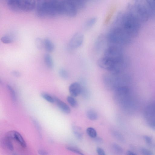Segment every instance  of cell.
Wrapping results in <instances>:
<instances>
[{
	"instance_id": "ac0fdd59",
	"label": "cell",
	"mask_w": 155,
	"mask_h": 155,
	"mask_svg": "<svg viewBox=\"0 0 155 155\" xmlns=\"http://www.w3.org/2000/svg\"><path fill=\"white\" fill-rule=\"evenodd\" d=\"M105 39L104 37L101 36L98 38L95 44V48L97 50L100 51L102 48L104 46Z\"/></svg>"
},
{
	"instance_id": "60d3db41",
	"label": "cell",
	"mask_w": 155,
	"mask_h": 155,
	"mask_svg": "<svg viewBox=\"0 0 155 155\" xmlns=\"http://www.w3.org/2000/svg\"><path fill=\"white\" fill-rule=\"evenodd\" d=\"M94 138H95V140L98 142H101L102 141V140L101 138L96 137Z\"/></svg>"
},
{
	"instance_id": "74e56055",
	"label": "cell",
	"mask_w": 155,
	"mask_h": 155,
	"mask_svg": "<svg viewBox=\"0 0 155 155\" xmlns=\"http://www.w3.org/2000/svg\"><path fill=\"white\" fill-rule=\"evenodd\" d=\"M39 154L42 155H45L48 154V153L46 151L42 150H39L38 151Z\"/></svg>"
},
{
	"instance_id": "52a82bcc",
	"label": "cell",
	"mask_w": 155,
	"mask_h": 155,
	"mask_svg": "<svg viewBox=\"0 0 155 155\" xmlns=\"http://www.w3.org/2000/svg\"><path fill=\"white\" fill-rule=\"evenodd\" d=\"M61 15L70 17L75 16L77 14V8L71 2L67 0H61Z\"/></svg>"
},
{
	"instance_id": "2e32d148",
	"label": "cell",
	"mask_w": 155,
	"mask_h": 155,
	"mask_svg": "<svg viewBox=\"0 0 155 155\" xmlns=\"http://www.w3.org/2000/svg\"><path fill=\"white\" fill-rule=\"evenodd\" d=\"M44 61L46 66L50 68L53 67V61L50 55L48 54H46L44 56Z\"/></svg>"
},
{
	"instance_id": "9a60e30c",
	"label": "cell",
	"mask_w": 155,
	"mask_h": 155,
	"mask_svg": "<svg viewBox=\"0 0 155 155\" xmlns=\"http://www.w3.org/2000/svg\"><path fill=\"white\" fill-rule=\"evenodd\" d=\"M44 47L45 50L48 52H52L54 48L53 44L48 38H45L44 40Z\"/></svg>"
},
{
	"instance_id": "ffe728a7",
	"label": "cell",
	"mask_w": 155,
	"mask_h": 155,
	"mask_svg": "<svg viewBox=\"0 0 155 155\" xmlns=\"http://www.w3.org/2000/svg\"><path fill=\"white\" fill-rule=\"evenodd\" d=\"M73 133L76 137L78 139H81L82 138V133L81 130L78 127L74 125L72 127Z\"/></svg>"
},
{
	"instance_id": "836d02e7",
	"label": "cell",
	"mask_w": 155,
	"mask_h": 155,
	"mask_svg": "<svg viewBox=\"0 0 155 155\" xmlns=\"http://www.w3.org/2000/svg\"><path fill=\"white\" fill-rule=\"evenodd\" d=\"M143 138L146 143L148 145H151L153 142V140L152 138L148 136L144 135L143 136Z\"/></svg>"
},
{
	"instance_id": "6da1fadb",
	"label": "cell",
	"mask_w": 155,
	"mask_h": 155,
	"mask_svg": "<svg viewBox=\"0 0 155 155\" xmlns=\"http://www.w3.org/2000/svg\"><path fill=\"white\" fill-rule=\"evenodd\" d=\"M141 24L127 11L118 14L115 22L114 26L120 28L130 36H132L139 32Z\"/></svg>"
},
{
	"instance_id": "8fae6325",
	"label": "cell",
	"mask_w": 155,
	"mask_h": 155,
	"mask_svg": "<svg viewBox=\"0 0 155 155\" xmlns=\"http://www.w3.org/2000/svg\"><path fill=\"white\" fill-rule=\"evenodd\" d=\"M84 39V36L82 34L78 33L75 34L70 40L69 47L73 49L79 48L82 45Z\"/></svg>"
},
{
	"instance_id": "4dcf8cb0",
	"label": "cell",
	"mask_w": 155,
	"mask_h": 155,
	"mask_svg": "<svg viewBox=\"0 0 155 155\" xmlns=\"http://www.w3.org/2000/svg\"><path fill=\"white\" fill-rule=\"evenodd\" d=\"M59 74L60 76L63 78H67L68 76V72L64 69H60L59 71Z\"/></svg>"
},
{
	"instance_id": "5b68a950",
	"label": "cell",
	"mask_w": 155,
	"mask_h": 155,
	"mask_svg": "<svg viewBox=\"0 0 155 155\" xmlns=\"http://www.w3.org/2000/svg\"><path fill=\"white\" fill-rule=\"evenodd\" d=\"M102 78L105 86L108 90H114L119 87L126 86L125 77L121 73L115 74L109 72L104 74Z\"/></svg>"
},
{
	"instance_id": "e575fe53",
	"label": "cell",
	"mask_w": 155,
	"mask_h": 155,
	"mask_svg": "<svg viewBox=\"0 0 155 155\" xmlns=\"http://www.w3.org/2000/svg\"><path fill=\"white\" fill-rule=\"evenodd\" d=\"M33 123L35 126V127L38 130V133L39 134V135L40 136H41V127L38 122L36 120L34 119L33 120Z\"/></svg>"
},
{
	"instance_id": "30bf717a",
	"label": "cell",
	"mask_w": 155,
	"mask_h": 155,
	"mask_svg": "<svg viewBox=\"0 0 155 155\" xmlns=\"http://www.w3.org/2000/svg\"><path fill=\"white\" fill-rule=\"evenodd\" d=\"M6 137L10 140H15L23 147L26 146V143L21 135L15 130H11L8 132L6 134Z\"/></svg>"
},
{
	"instance_id": "9c48e42d",
	"label": "cell",
	"mask_w": 155,
	"mask_h": 155,
	"mask_svg": "<svg viewBox=\"0 0 155 155\" xmlns=\"http://www.w3.org/2000/svg\"><path fill=\"white\" fill-rule=\"evenodd\" d=\"M144 115L147 124L155 121V101L147 106Z\"/></svg>"
},
{
	"instance_id": "cb8c5ba5",
	"label": "cell",
	"mask_w": 155,
	"mask_h": 155,
	"mask_svg": "<svg viewBox=\"0 0 155 155\" xmlns=\"http://www.w3.org/2000/svg\"><path fill=\"white\" fill-rule=\"evenodd\" d=\"M152 12L155 14V0H145Z\"/></svg>"
},
{
	"instance_id": "7c38bea8",
	"label": "cell",
	"mask_w": 155,
	"mask_h": 155,
	"mask_svg": "<svg viewBox=\"0 0 155 155\" xmlns=\"http://www.w3.org/2000/svg\"><path fill=\"white\" fill-rule=\"evenodd\" d=\"M69 91L71 96L74 97L78 96L81 93V84L77 82L71 84L69 87Z\"/></svg>"
},
{
	"instance_id": "f1b7e54d",
	"label": "cell",
	"mask_w": 155,
	"mask_h": 155,
	"mask_svg": "<svg viewBox=\"0 0 155 155\" xmlns=\"http://www.w3.org/2000/svg\"><path fill=\"white\" fill-rule=\"evenodd\" d=\"M7 88L9 91L12 101H15L16 100V95L15 92L13 88L9 85H8Z\"/></svg>"
},
{
	"instance_id": "484cf974",
	"label": "cell",
	"mask_w": 155,
	"mask_h": 155,
	"mask_svg": "<svg viewBox=\"0 0 155 155\" xmlns=\"http://www.w3.org/2000/svg\"><path fill=\"white\" fill-rule=\"evenodd\" d=\"M112 134L113 136L118 140L124 143L125 140L123 135L119 132L116 131H114L112 132Z\"/></svg>"
},
{
	"instance_id": "5bb4252c",
	"label": "cell",
	"mask_w": 155,
	"mask_h": 155,
	"mask_svg": "<svg viewBox=\"0 0 155 155\" xmlns=\"http://www.w3.org/2000/svg\"><path fill=\"white\" fill-rule=\"evenodd\" d=\"M11 140L6 137L3 138L1 142V144L2 147L9 150L13 151L14 147Z\"/></svg>"
},
{
	"instance_id": "ab89813d",
	"label": "cell",
	"mask_w": 155,
	"mask_h": 155,
	"mask_svg": "<svg viewBox=\"0 0 155 155\" xmlns=\"http://www.w3.org/2000/svg\"><path fill=\"white\" fill-rule=\"evenodd\" d=\"M127 154L128 155H136L137 154L136 153L130 150H128L127 151Z\"/></svg>"
},
{
	"instance_id": "f35d334b",
	"label": "cell",
	"mask_w": 155,
	"mask_h": 155,
	"mask_svg": "<svg viewBox=\"0 0 155 155\" xmlns=\"http://www.w3.org/2000/svg\"><path fill=\"white\" fill-rule=\"evenodd\" d=\"M12 73V74L15 77H19L20 76V73L17 71H13Z\"/></svg>"
},
{
	"instance_id": "1f68e13d",
	"label": "cell",
	"mask_w": 155,
	"mask_h": 155,
	"mask_svg": "<svg viewBox=\"0 0 155 155\" xmlns=\"http://www.w3.org/2000/svg\"><path fill=\"white\" fill-rule=\"evenodd\" d=\"M1 41L3 43L5 44H9L12 41L11 38L7 36L2 37L1 38Z\"/></svg>"
},
{
	"instance_id": "7402d4cb",
	"label": "cell",
	"mask_w": 155,
	"mask_h": 155,
	"mask_svg": "<svg viewBox=\"0 0 155 155\" xmlns=\"http://www.w3.org/2000/svg\"><path fill=\"white\" fill-rule=\"evenodd\" d=\"M86 132L87 135L91 138H94L97 136L96 130L92 127H88L86 129Z\"/></svg>"
},
{
	"instance_id": "d6986e66",
	"label": "cell",
	"mask_w": 155,
	"mask_h": 155,
	"mask_svg": "<svg viewBox=\"0 0 155 155\" xmlns=\"http://www.w3.org/2000/svg\"><path fill=\"white\" fill-rule=\"evenodd\" d=\"M86 115L87 118L91 120H95L98 118L97 113L92 109L88 110L87 112Z\"/></svg>"
},
{
	"instance_id": "8d00e7d4",
	"label": "cell",
	"mask_w": 155,
	"mask_h": 155,
	"mask_svg": "<svg viewBox=\"0 0 155 155\" xmlns=\"http://www.w3.org/2000/svg\"><path fill=\"white\" fill-rule=\"evenodd\" d=\"M147 124L150 128L155 131V121L150 122Z\"/></svg>"
},
{
	"instance_id": "d4e9b609",
	"label": "cell",
	"mask_w": 155,
	"mask_h": 155,
	"mask_svg": "<svg viewBox=\"0 0 155 155\" xmlns=\"http://www.w3.org/2000/svg\"><path fill=\"white\" fill-rule=\"evenodd\" d=\"M66 148L68 150L78 154L81 155H83L84 154L81 150L76 147L68 146H67Z\"/></svg>"
},
{
	"instance_id": "44dd1931",
	"label": "cell",
	"mask_w": 155,
	"mask_h": 155,
	"mask_svg": "<svg viewBox=\"0 0 155 155\" xmlns=\"http://www.w3.org/2000/svg\"><path fill=\"white\" fill-rule=\"evenodd\" d=\"M67 100L69 104L72 107H76L78 106V103L74 97L72 96H68Z\"/></svg>"
},
{
	"instance_id": "f546056e",
	"label": "cell",
	"mask_w": 155,
	"mask_h": 155,
	"mask_svg": "<svg viewBox=\"0 0 155 155\" xmlns=\"http://www.w3.org/2000/svg\"><path fill=\"white\" fill-rule=\"evenodd\" d=\"M112 147L113 150L117 153H122L123 151L122 147L118 144L116 143H114L112 144Z\"/></svg>"
},
{
	"instance_id": "603a6c76",
	"label": "cell",
	"mask_w": 155,
	"mask_h": 155,
	"mask_svg": "<svg viewBox=\"0 0 155 155\" xmlns=\"http://www.w3.org/2000/svg\"><path fill=\"white\" fill-rule=\"evenodd\" d=\"M41 96L43 98L50 103H53L55 102L54 97H52L47 93H42Z\"/></svg>"
},
{
	"instance_id": "277c9868",
	"label": "cell",
	"mask_w": 155,
	"mask_h": 155,
	"mask_svg": "<svg viewBox=\"0 0 155 155\" xmlns=\"http://www.w3.org/2000/svg\"><path fill=\"white\" fill-rule=\"evenodd\" d=\"M106 38L110 45L121 46L128 44L130 37L121 28L114 26L109 31Z\"/></svg>"
},
{
	"instance_id": "8992f818",
	"label": "cell",
	"mask_w": 155,
	"mask_h": 155,
	"mask_svg": "<svg viewBox=\"0 0 155 155\" xmlns=\"http://www.w3.org/2000/svg\"><path fill=\"white\" fill-rule=\"evenodd\" d=\"M104 56L116 60L124 58L123 52L120 46L109 45L104 50Z\"/></svg>"
},
{
	"instance_id": "83f0119b",
	"label": "cell",
	"mask_w": 155,
	"mask_h": 155,
	"mask_svg": "<svg viewBox=\"0 0 155 155\" xmlns=\"http://www.w3.org/2000/svg\"><path fill=\"white\" fill-rule=\"evenodd\" d=\"M35 44L37 48L39 49H42L44 47V41L40 38H37L35 41Z\"/></svg>"
},
{
	"instance_id": "4fadbf2b",
	"label": "cell",
	"mask_w": 155,
	"mask_h": 155,
	"mask_svg": "<svg viewBox=\"0 0 155 155\" xmlns=\"http://www.w3.org/2000/svg\"><path fill=\"white\" fill-rule=\"evenodd\" d=\"M54 98L57 106L62 112L66 114L70 113L71 109L66 103L56 97H54Z\"/></svg>"
},
{
	"instance_id": "b9f144b4",
	"label": "cell",
	"mask_w": 155,
	"mask_h": 155,
	"mask_svg": "<svg viewBox=\"0 0 155 155\" xmlns=\"http://www.w3.org/2000/svg\"><path fill=\"white\" fill-rule=\"evenodd\" d=\"M7 2V1H11V0H6Z\"/></svg>"
},
{
	"instance_id": "4316f807",
	"label": "cell",
	"mask_w": 155,
	"mask_h": 155,
	"mask_svg": "<svg viewBox=\"0 0 155 155\" xmlns=\"http://www.w3.org/2000/svg\"><path fill=\"white\" fill-rule=\"evenodd\" d=\"M97 19L96 18H92L90 19L86 22L85 27L86 29H89L92 27L96 23Z\"/></svg>"
},
{
	"instance_id": "d6a6232c",
	"label": "cell",
	"mask_w": 155,
	"mask_h": 155,
	"mask_svg": "<svg viewBox=\"0 0 155 155\" xmlns=\"http://www.w3.org/2000/svg\"><path fill=\"white\" fill-rule=\"evenodd\" d=\"M141 153L144 155H152L153 152L150 150L146 148L142 147L140 148Z\"/></svg>"
},
{
	"instance_id": "3957f363",
	"label": "cell",
	"mask_w": 155,
	"mask_h": 155,
	"mask_svg": "<svg viewBox=\"0 0 155 155\" xmlns=\"http://www.w3.org/2000/svg\"><path fill=\"white\" fill-rule=\"evenodd\" d=\"M40 17H53L61 14V0H45L35 8Z\"/></svg>"
},
{
	"instance_id": "e0dca14e",
	"label": "cell",
	"mask_w": 155,
	"mask_h": 155,
	"mask_svg": "<svg viewBox=\"0 0 155 155\" xmlns=\"http://www.w3.org/2000/svg\"><path fill=\"white\" fill-rule=\"evenodd\" d=\"M72 2L77 8H82L85 5L87 0H67Z\"/></svg>"
},
{
	"instance_id": "ba28073f",
	"label": "cell",
	"mask_w": 155,
	"mask_h": 155,
	"mask_svg": "<svg viewBox=\"0 0 155 155\" xmlns=\"http://www.w3.org/2000/svg\"><path fill=\"white\" fill-rule=\"evenodd\" d=\"M20 11L29 12L35 8L36 0H17Z\"/></svg>"
},
{
	"instance_id": "7a4b0ae2",
	"label": "cell",
	"mask_w": 155,
	"mask_h": 155,
	"mask_svg": "<svg viewBox=\"0 0 155 155\" xmlns=\"http://www.w3.org/2000/svg\"><path fill=\"white\" fill-rule=\"evenodd\" d=\"M127 12L141 24L148 21L152 12L145 2L142 0H132L128 5Z\"/></svg>"
},
{
	"instance_id": "d590c367",
	"label": "cell",
	"mask_w": 155,
	"mask_h": 155,
	"mask_svg": "<svg viewBox=\"0 0 155 155\" xmlns=\"http://www.w3.org/2000/svg\"><path fill=\"white\" fill-rule=\"evenodd\" d=\"M96 151L99 155H105V152L104 150L100 147H97L96 149Z\"/></svg>"
}]
</instances>
